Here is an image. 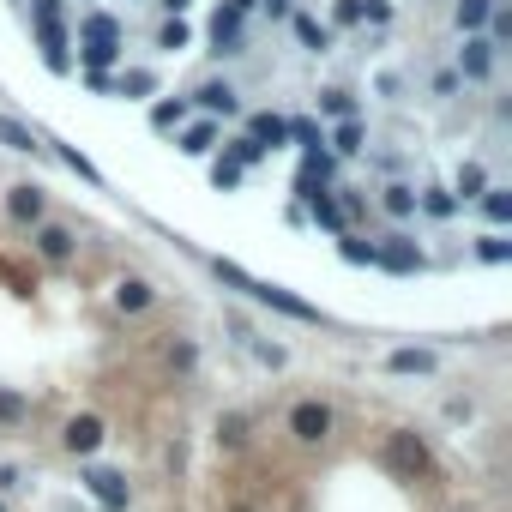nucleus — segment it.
<instances>
[{"label":"nucleus","instance_id":"obj_30","mask_svg":"<svg viewBox=\"0 0 512 512\" xmlns=\"http://www.w3.org/2000/svg\"><path fill=\"white\" fill-rule=\"evenodd\" d=\"M476 253H482V260H512V241H506V235H482Z\"/></svg>","mask_w":512,"mask_h":512},{"label":"nucleus","instance_id":"obj_36","mask_svg":"<svg viewBox=\"0 0 512 512\" xmlns=\"http://www.w3.org/2000/svg\"><path fill=\"white\" fill-rule=\"evenodd\" d=\"M362 19V0H338V25H356Z\"/></svg>","mask_w":512,"mask_h":512},{"label":"nucleus","instance_id":"obj_8","mask_svg":"<svg viewBox=\"0 0 512 512\" xmlns=\"http://www.w3.org/2000/svg\"><path fill=\"white\" fill-rule=\"evenodd\" d=\"M458 73H464V79H488V73H494V43H488V37H470V43L458 49Z\"/></svg>","mask_w":512,"mask_h":512},{"label":"nucleus","instance_id":"obj_38","mask_svg":"<svg viewBox=\"0 0 512 512\" xmlns=\"http://www.w3.org/2000/svg\"><path fill=\"white\" fill-rule=\"evenodd\" d=\"M157 7H163V13H187V0H157Z\"/></svg>","mask_w":512,"mask_h":512},{"label":"nucleus","instance_id":"obj_23","mask_svg":"<svg viewBox=\"0 0 512 512\" xmlns=\"http://www.w3.org/2000/svg\"><path fill=\"white\" fill-rule=\"evenodd\" d=\"M157 49H169V55H175V49H187V25H181V13L157 31Z\"/></svg>","mask_w":512,"mask_h":512},{"label":"nucleus","instance_id":"obj_31","mask_svg":"<svg viewBox=\"0 0 512 512\" xmlns=\"http://www.w3.org/2000/svg\"><path fill=\"white\" fill-rule=\"evenodd\" d=\"M290 139H302V145H308V151H320V145H326V139H320V127H314V121H290Z\"/></svg>","mask_w":512,"mask_h":512},{"label":"nucleus","instance_id":"obj_19","mask_svg":"<svg viewBox=\"0 0 512 512\" xmlns=\"http://www.w3.org/2000/svg\"><path fill=\"white\" fill-rule=\"evenodd\" d=\"M476 199H482V211H488L494 223H506V217H512V193H506V187H482Z\"/></svg>","mask_w":512,"mask_h":512},{"label":"nucleus","instance_id":"obj_22","mask_svg":"<svg viewBox=\"0 0 512 512\" xmlns=\"http://www.w3.org/2000/svg\"><path fill=\"white\" fill-rule=\"evenodd\" d=\"M0 145H7V151H37V139L19 121H7V115H0Z\"/></svg>","mask_w":512,"mask_h":512},{"label":"nucleus","instance_id":"obj_7","mask_svg":"<svg viewBox=\"0 0 512 512\" xmlns=\"http://www.w3.org/2000/svg\"><path fill=\"white\" fill-rule=\"evenodd\" d=\"M85 488L103 500V512H127V482L115 470H85Z\"/></svg>","mask_w":512,"mask_h":512},{"label":"nucleus","instance_id":"obj_34","mask_svg":"<svg viewBox=\"0 0 512 512\" xmlns=\"http://www.w3.org/2000/svg\"><path fill=\"white\" fill-rule=\"evenodd\" d=\"M211 181H217V187H235V181H241V163H229V157L211 163Z\"/></svg>","mask_w":512,"mask_h":512},{"label":"nucleus","instance_id":"obj_35","mask_svg":"<svg viewBox=\"0 0 512 512\" xmlns=\"http://www.w3.org/2000/svg\"><path fill=\"white\" fill-rule=\"evenodd\" d=\"M344 260H350V266H374V247H368V241H344Z\"/></svg>","mask_w":512,"mask_h":512},{"label":"nucleus","instance_id":"obj_13","mask_svg":"<svg viewBox=\"0 0 512 512\" xmlns=\"http://www.w3.org/2000/svg\"><path fill=\"white\" fill-rule=\"evenodd\" d=\"M296 37H302V49H314V55L332 49V31H326L320 19H308V13H296Z\"/></svg>","mask_w":512,"mask_h":512},{"label":"nucleus","instance_id":"obj_4","mask_svg":"<svg viewBox=\"0 0 512 512\" xmlns=\"http://www.w3.org/2000/svg\"><path fill=\"white\" fill-rule=\"evenodd\" d=\"M290 434L308 440V446H320V440L332 434V410H326V404H296V410H290Z\"/></svg>","mask_w":512,"mask_h":512},{"label":"nucleus","instance_id":"obj_25","mask_svg":"<svg viewBox=\"0 0 512 512\" xmlns=\"http://www.w3.org/2000/svg\"><path fill=\"white\" fill-rule=\"evenodd\" d=\"M260 157H266V145H260V139H253V133L229 145V163H260Z\"/></svg>","mask_w":512,"mask_h":512},{"label":"nucleus","instance_id":"obj_32","mask_svg":"<svg viewBox=\"0 0 512 512\" xmlns=\"http://www.w3.org/2000/svg\"><path fill=\"white\" fill-rule=\"evenodd\" d=\"M458 193H464V199H476V193H482V169H476V163H464V169H458Z\"/></svg>","mask_w":512,"mask_h":512},{"label":"nucleus","instance_id":"obj_24","mask_svg":"<svg viewBox=\"0 0 512 512\" xmlns=\"http://www.w3.org/2000/svg\"><path fill=\"white\" fill-rule=\"evenodd\" d=\"M181 121H187V103H157V109H151V127H163V133L181 127Z\"/></svg>","mask_w":512,"mask_h":512},{"label":"nucleus","instance_id":"obj_2","mask_svg":"<svg viewBox=\"0 0 512 512\" xmlns=\"http://www.w3.org/2000/svg\"><path fill=\"white\" fill-rule=\"evenodd\" d=\"M217 278H223V284H235V290H247L253 302H266V308L290 314V320H320V308L296 302V296H290V290H278V284H260V278H247V272H241V266H229V260H217Z\"/></svg>","mask_w":512,"mask_h":512},{"label":"nucleus","instance_id":"obj_15","mask_svg":"<svg viewBox=\"0 0 512 512\" xmlns=\"http://www.w3.org/2000/svg\"><path fill=\"white\" fill-rule=\"evenodd\" d=\"M386 368H392V374H434V356H428V350H392Z\"/></svg>","mask_w":512,"mask_h":512},{"label":"nucleus","instance_id":"obj_10","mask_svg":"<svg viewBox=\"0 0 512 512\" xmlns=\"http://www.w3.org/2000/svg\"><path fill=\"white\" fill-rule=\"evenodd\" d=\"M392 464L398 470H428V446L416 434H392Z\"/></svg>","mask_w":512,"mask_h":512},{"label":"nucleus","instance_id":"obj_14","mask_svg":"<svg viewBox=\"0 0 512 512\" xmlns=\"http://www.w3.org/2000/svg\"><path fill=\"white\" fill-rule=\"evenodd\" d=\"M199 109H211V115H235V91H229L223 79H211V85H199Z\"/></svg>","mask_w":512,"mask_h":512},{"label":"nucleus","instance_id":"obj_33","mask_svg":"<svg viewBox=\"0 0 512 512\" xmlns=\"http://www.w3.org/2000/svg\"><path fill=\"white\" fill-rule=\"evenodd\" d=\"M151 85H157V79H151V73H127V79H121V97H145V91H151Z\"/></svg>","mask_w":512,"mask_h":512},{"label":"nucleus","instance_id":"obj_16","mask_svg":"<svg viewBox=\"0 0 512 512\" xmlns=\"http://www.w3.org/2000/svg\"><path fill=\"white\" fill-rule=\"evenodd\" d=\"M253 139L272 151V145H284V139H290V121H284V115H253Z\"/></svg>","mask_w":512,"mask_h":512},{"label":"nucleus","instance_id":"obj_11","mask_svg":"<svg viewBox=\"0 0 512 512\" xmlns=\"http://www.w3.org/2000/svg\"><path fill=\"white\" fill-rule=\"evenodd\" d=\"M37 253H43V260H67V253H73V229L43 223V229H37Z\"/></svg>","mask_w":512,"mask_h":512},{"label":"nucleus","instance_id":"obj_37","mask_svg":"<svg viewBox=\"0 0 512 512\" xmlns=\"http://www.w3.org/2000/svg\"><path fill=\"white\" fill-rule=\"evenodd\" d=\"M0 416H25V398H13V392H0Z\"/></svg>","mask_w":512,"mask_h":512},{"label":"nucleus","instance_id":"obj_26","mask_svg":"<svg viewBox=\"0 0 512 512\" xmlns=\"http://www.w3.org/2000/svg\"><path fill=\"white\" fill-rule=\"evenodd\" d=\"M386 211H392V217H410V211H416V193H410V187H386Z\"/></svg>","mask_w":512,"mask_h":512},{"label":"nucleus","instance_id":"obj_29","mask_svg":"<svg viewBox=\"0 0 512 512\" xmlns=\"http://www.w3.org/2000/svg\"><path fill=\"white\" fill-rule=\"evenodd\" d=\"M332 145H338V151H344V157H356V151H362V127H356V121H344V127H338V139H332Z\"/></svg>","mask_w":512,"mask_h":512},{"label":"nucleus","instance_id":"obj_3","mask_svg":"<svg viewBox=\"0 0 512 512\" xmlns=\"http://www.w3.org/2000/svg\"><path fill=\"white\" fill-rule=\"evenodd\" d=\"M241 19H247L241 0L217 7V19H211V43H217V55H241Z\"/></svg>","mask_w":512,"mask_h":512},{"label":"nucleus","instance_id":"obj_6","mask_svg":"<svg viewBox=\"0 0 512 512\" xmlns=\"http://www.w3.org/2000/svg\"><path fill=\"white\" fill-rule=\"evenodd\" d=\"M374 260H380L386 272H404V278L422 272V253H416V241H404V235H392L386 247H374Z\"/></svg>","mask_w":512,"mask_h":512},{"label":"nucleus","instance_id":"obj_9","mask_svg":"<svg viewBox=\"0 0 512 512\" xmlns=\"http://www.w3.org/2000/svg\"><path fill=\"white\" fill-rule=\"evenodd\" d=\"M103 446V422L97 416H73L67 422V452H97Z\"/></svg>","mask_w":512,"mask_h":512},{"label":"nucleus","instance_id":"obj_39","mask_svg":"<svg viewBox=\"0 0 512 512\" xmlns=\"http://www.w3.org/2000/svg\"><path fill=\"white\" fill-rule=\"evenodd\" d=\"M0 512H7V506H0Z\"/></svg>","mask_w":512,"mask_h":512},{"label":"nucleus","instance_id":"obj_1","mask_svg":"<svg viewBox=\"0 0 512 512\" xmlns=\"http://www.w3.org/2000/svg\"><path fill=\"white\" fill-rule=\"evenodd\" d=\"M79 61H85V73H103V67L121 61V25L109 13H91L79 25Z\"/></svg>","mask_w":512,"mask_h":512},{"label":"nucleus","instance_id":"obj_17","mask_svg":"<svg viewBox=\"0 0 512 512\" xmlns=\"http://www.w3.org/2000/svg\"><path fill=\"white\" fill-rule=\"evenodd\" d=\"M494 13V0H458V31H482Z\"/></svg>","mask_w":512,"mask_h":512},{"label":"nucleus","instance_id":"obj_21","mask_svg":"<svg viewBox=\"0 0 512 512\" xmlns=\"http://www.w3.org/2000/svg\"><path fill=\"white\" fill-rule=\"evenodd\" d=\"M115 302H121V308H127V314H139V308H145V302H151V284H139V278H127V284H121V290H115Z\"/></svg>","mask_w":512,"mask_h":512},{"label":"nucleus","instance_id":"obj_12","mask_svg":"<svg viewBox=\"0 0 512 512\" xmlns=\"http://www.w3.org/2000/svg\"><path fill=\"white\" fill-rule=\"evenodd\" d=\"M7 211H13L19 223H37V217H43V187H13V193H7Z\"/></svg>","mask_w":512,"mask_h":512},{"label":"nucleus","instance_id":"obj_5","mask_svg":"<svg viewBox=\"0 0 512 512\" xmlns=\"http://www.w3.org/2000/svg\"><path fill=\"white\" fill-rule=\"evenodd\" d=\"M37 43H43V61H49V73H67V67H73V55H67V31H61V19H37Z\"/></svg>","mask_w":512,"mask_h":512},{"label":"nucleus","instance_id":"obj_27","mask_svg":"<svg viewBox=\"0 0 512 512\" xmlns=\"http://www.w3.org/2000/svg\"><path fill=\"white\" fill-rule=\"evenodd\" d=\"M416 205H422V211H428V217H452V205H458V199H452V193H440V187H434V193H422V199H416Z\"/></svg>","mask_w":512,"mask_h":512},{"label":"nucleus","instance_id":"obj_28","mask_svg":"<svg viewBox=\"0 0 512 512\" xmlns=\"http://www.w3.org/2000/svg\"><path fill=\"white\" fill-rule=\"evenodd\" d=\"M320 109H326V115H338V121H350V115H356V103H350L344 91H326V97H320Z\"/></svg>","mask_w":512,"mask_h":512},{"label":"nucleus","instance_id":"obj_18","mask_svg":"<svg viewBox=\"0 0 512 512\" xmlns=\"http://www.w3.org/2000/svg\"><path fill=\"white\" fill-rule=\"evenodd\" d=\"M211 145H217V127H211V121H199V127H187V139H181V151H187V157H205Z\"/></svg>","mask_w":512,"mask_h":512},{"label":"nucleus","instance_id":"obj_20","mask_svg":"<svg viewBox=\"0 0 512 512\" xmlns=\"http://www.w3.org/2000/svg\"><path fill=\"white\" fill-rule=\"evenodd\" d=\"M308 205H314V223H326V229H344V205H338V199H326V193H314Z\"/></svg>","mask_w":512,"mask_h":512}]
</instances>
